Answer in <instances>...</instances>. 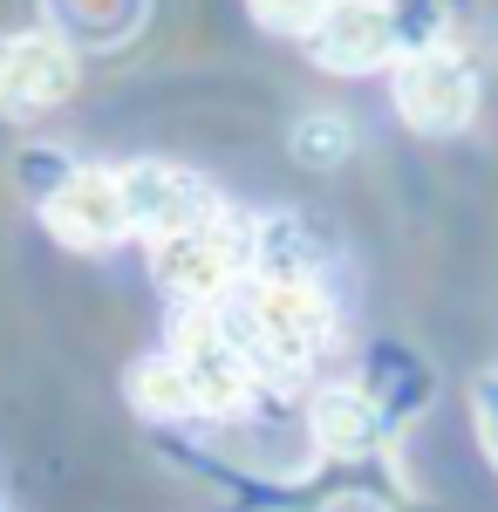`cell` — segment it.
<instances>
[{"mask_svg":"<svg viewBox=\"0 0 498 512\" xmlns=\"http://www.w3.org/2000/svg\"><path fill=\"white\" fill-rule=\"evenodd\" d=\"M383 424L389 417L369 403L362 383H328V390H314V403H307V431H314V444L328 458H369L383 444Z\"/></svg>","mask_w":498,"mask_h":512,"instance_id":"cell-9","label":"cell"},{"mask_svg":"<svg viewBox=\"0 0 498 512\" xmlns=\"http://www.w3.org/2000/svg\"><path fill=\"white\" fill-rule=\"evenodd\" d=\"M144 260H151L157 287H164L171 301H185V308H219L232 287L253 274V219L219 212V219H205V226L151 239Z\"/></svg>","mask_w":498,"mask_h":512,"instance_id":"cell-2","label":"cell"},{"mask_svg":"<svg viewBox=\"0 0 498 512\" xmlns=\"http://www.w3.org/2000/svg\"><path fill=\"white\" fill-rule=\"evenodd\" d=\"M130 403L144 410V417H198L192 390H185V369L171 362V355H144V362H130Z\"/></svg>","mask_w":498,"mask_h":512,"instance_id":"cell-10","label":"cell"},{"mask_svg":"<svg viewBox=\"0 0 498 512\" xmlns=\"http://www.w3.org/2000/svg\"><path fill=\"white\" fill-rule=\"evenodd\" d=\"M314 512H389L376 492H335V499H321Z\"/></svg>","mask_w":498,"mask_h":512,"instance_id":"cell-14","label":"cell"},{"mask_svg":"<svg viewBox=\"0 0 498 512\" xmlns=\"http://www.w3.org/2000/svg\"><path fill=\"white\" fill-rule=\"evenodd\" d=\"M301 41H307V62L328 69V76H376L396 62L403 28H396L389 0H335Z\"/></svg>","mask_w":498,"mask_h":512,"instance_id":"cell-8","label":"cell"},{"mask_svg":"<svg viewBox=\"0 0 498 512\" xmlns=\"http://www.w3.org/2000/svg\"><path fill=\"white\" fill-rule=\"evenodd\" d=\"M76 82L82 55L69 35H55V28H7L0 35V117H48L76 96Z\"/></svg>","mask_w":498,"mask_h":512,"instance_id":"cell-5","label":"cell"},{"mask_svg":"<svg viewBox=\"0 0 498 512\" xmlns=\"http://www.w3.org/2000/svg\"><path fill=\"white\" fill-rule=\"evenodd\" d=\"M389 96H396V117L423 130V137H458L464 123L478 117V69L464 62L458 48H410L396 55V76H389Z\"/></svg>","mask_w":498,"mask_h":512,"instance_id":"cell-4","label":"cell"},{"mask_svg":"<svg viewBox=\"0 0 498 512\" xmlns=\"http://www.w3.org/2000/svg\"><path fill=\"white\" fill-rule=\"evenodd\" d=\"M471 431L485 444V465L498 472V369H478L471 376Z\"/></svg>","mask_w":498,"mask_h":512,"instance_id":"cell-13","label":"cell"},{"mask_svg":"<svg viewBox=\"0 0 498 512\" xmlns=\"http://www.w3.org/2000/svg\"><path fill=\"white\" fill-rule=\"evenodd\" d=\"M41 226L62 239L69 253H110L130 239V212H123V178L110 164H69L48 192H41Z\"/></svg>","mask_w":498,"mask_h":512,"instance_id":"cell-7","label":"cell"},{"mask_svg":"<svg viewBox=\"0 0 498 512\" xmlns=\"http://www.w3.org/2000/svg\"><path fill=\"white\" fill-rule=\"evenodd\" d=\"M246 7H253V21L273 28V35H307L335 0H246Z\"/></svg>","mask_w":498,"mask_h":512,"instance_id":"cell-12","label":"cell"},{"mask_svg":"<svg viewBox=\"0 0 498 512\" xmlns=\"http://www.w3.org/2000/svg\"><path fill=\"white\" fill-rule=\"evenodd\" d=\"M287 151L307 164V171H335V164L355 151V130H348L342 110H307L294 123V137H287Z\"/></svg>","mask_w":498,"mask_h":512,"instance_id":"cell-11","label":"cell"},{"mask_svg":"<svg viewBox=\"0 0 498 512\" xmlns=\"http://www.w3.org/2000/svg\"><path fill=\"white\" fill-rule=\"evenodd\" d=\"M212 315L246 349L260 383L307 376L314 355L335 342V294L321 287V274H246Z\"/></svg>","mask_w":498,"mask_h":512,"instance_id":"cell-1","label":"cell"},{"mask_svg":"<svg viewBox=\"0 0 498 512\" xmlns=\"http://www.w3.org/2000/svg\"><path fill=\"white\" fill-rule=\"evenodd\" d=\"M123 178V212H130V239H171L185 226H205L226 212V198L198 178L192 164H171V158H137V164H116Z\"/></svg>","mask_w":498,"mask_h":512,"instance_id":"cell-6","label":"cell"},{"mask_svg":"<svg viewBox=\"0 0 498 512\" xmlns=\"http://www.w3.org/2000/svg\"><path fill=\"white\" fill-rule=\"evenodd\" d=\"M171 362L185 369V390H192L198 417H239L253 396L267 390L260 383V369L246 362V349L226 335V321L212 315V308H185L178 315V335H171Z\"/></svg>","mask_w":498,"mask_h":512,"instance_id":"cell-3","label":"cell"}]
</instances>
